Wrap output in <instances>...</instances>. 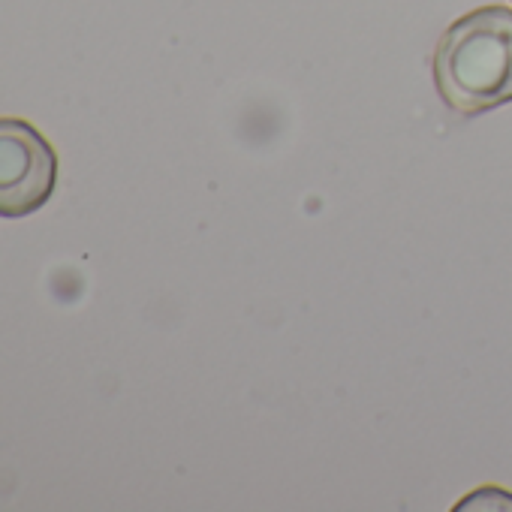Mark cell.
I'll list each match as a JSON object with an SVG mask.
<instances>
[{
    "label": "cell",
    "mask_w": 512,
    "mask_h": 512,
    "mask_svg": "<svg viewBox=\"0 0 512 512\" xmlns=\"http://www.w3.org/2000/svg\"><path fill=\"white\" fill-rule=\"evenodd\" d=\"M440 100L464 115H482L512 103V10L479 7L452 22L431 58Z\"/></svg>",
    "instance_id": "6da1fadb"
},
{
    "label": "cell",
    "mask_w": 512,
    "mask_h": 512,
    "mask_svg": "<svg viewBox=\"0 0 512 512\" xmlns=\"http://www.w3.org/2000/svg\"><path fill=\"white\" fill-rule=\"evenodd\" d=\"M58 184V154L28 121L0 118V217L40 211Z\"/></svg>",
    "instance_id": "7a4b0ae2"
}]
</instances>
